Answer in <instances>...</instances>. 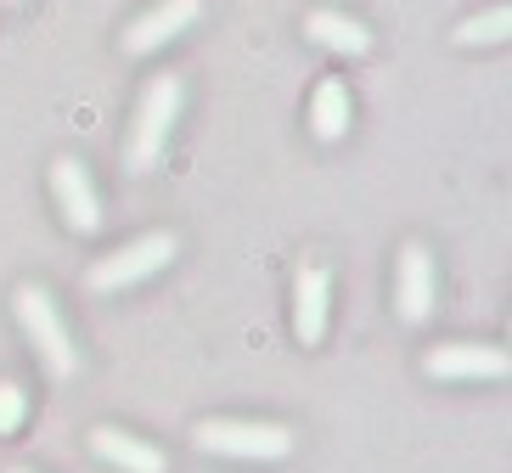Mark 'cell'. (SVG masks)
<instances>
[{
  "label": "cell",
  "instance_id": "obj_13",
  "mask_svg": "<svg viewBox=\"0 0 512 473\" xmlns=\"http://www.w3.org/2000/svg\"><path fill=\"white\" fill-rule=\"evenodd\" d=\"M507 34H512V12L496 6V12L467 17L462 29H456V46H507Z\"/></svg>",
  "mask_w": 512,
  "mask_h": 473
},
{
  "label": "cell",
  "instance_id": "obj_8",
  "mask_svg": "<svg viewBox=\"0 0 512 473\" xmlns=\"http://www.w3.org/2000/svg\"><path fill=\"white\" fill-rule=\"evenodd\" d=\"M327 321H332V271L327 265H299V276H293V338L304 350H316L327 338Z\"/></svg>",
  "mask_w": 512,
  "mask_h": 473
},
{
  "label": "cell",
  "instance_id": "obj_7",
  "mask_svg": "<svg viewBox=\"0 0 512 473\" xmlns=\"http://www.w3.org/2000/svg\"><path fill=\"white\" fill-rule=\"evenodd\" d=\"M434 293H439V271H434V254L422 243L400 248V265H394V316L406 327H422L434 316Z\"/></svg>",
  "mask_w": 512,
  "mask_h": 473
},
{
  "label": "cell",
  "instance_id": "obj_10",
  "mask_svg": "<svg viewBox=\"0 0 512 473\" xmlns=\"http://www.w3.org/2000/svg\"><path fill=\"white\" fill-rule=\"evenodd\" d=\"M304 40L332 57H366L372 51V29H366L361 17L338 12V6H316V12H304Z\"/></svg>",
  "mask_w": 512,
  "mask_h": 473
},
{
  "label": "cell",
  "instance_id": "obj_1",
  "mask_svg": "<svg viewBox=\"0 0 512 473\" xmlns=\"http://www.w3.org/2000/svg\"><path fill=\"white\" fill-rule=\"evenodd\" d=\"M181 113H186V79L181 74L147 79V91H141V102H136V119H130V130H124V169H130V175L158 169L164 147L175 141Z\"/></svg>",
  "mask_w": 512,
  "mask_h": 473
},
{
  "label": "cell",
  "instance_id": "obj_15",
  "mask_svg": "<svg viewBox=\"0 0 512 473\" xmlns=\"http://www.w3.org/2000/svg\"><path fill=\"white\" fill-rule=\"evenodd\" d=\"M12 473H29V468H12Z\"/></svg>",
  "mask_w": 512,
  "mask_h": 473
},
{
  "label": "cell",
  "instance_id": "obj_9",
  "mask_svg": "<svg viewBox=\"0 0 512 473\" xmlns=\"http://www.w3.org/2000/svg\"><path fill=\"white\" fill-rule=\"evenodd\" d=\"M51 198H57L68 231L91 237V231L102 226V198H96V181L85 175L79 158H57V164H51Z\"/></svg>",
  "mask_w": 512,
  "mask_h": 473
},
{
  "label": "cell",
  "instance_id": "obj_5",
  "mask_svg": "<svg viewBox=\"0 0 512 473\" xmlns=\"http://www.w3.org/2000/svg\"><path fill=\"white\" fill-rule=\"evenodd\" d=\"M422 372L439 383H501L512 372V355L501 344H439L422 355Z\"/></svg>",
  "mask_w": 512,
  "mask_h": 473
},
{
  "label": "cell",
  "instance_id": "obj_3",
  "mask_svg": "<svg viewBox=\"0 0 512 473\" xmlns=\"http://www.w3.org/2000/svg\"><path fill=\"white\" fill-rule=\"evenodd\" d=\"M197 451L231 462H282L293 451V428L287 423H259V417H203L192 428Z\"/></svg>",
  "mask_w": 512,
  "mask_h": 473
},
{
  "label": "cell",
  "instance_id": "obj_2",
  "mask_svg": "<svg viewBox=\"0 0 512 473\" xmlns=\"http://www.w3.org/2000/svg\"><path fill=\"white\" fill-rule=\"evenodd\" d=\"M12 316H17V327H23V338H29V350L46 361L51 378H74V372H79L74 333H68L57 299H51L40 282H23V288L12 293Z\"/></svg>",
  "mask_w": 512,
  "mask_h": 473
},
{
  "label": "cell",
  "instance_id": "obj_12",
  "mask_svg": "<svg viewBox=\"0 0 512 473\" xmlns=\"http://www.w3.org/2000/svg\"><path fill=\"white\" fill-rule=\"evenodd\" d=\"M349 124H355V96H349L344 79H321L310 91V136L316 141H344Z\"/></svg>",
  "mask_w": 512,
  "mask_h": 473
},
{
  "label": "cell",
  "instance_id": "obj_11",
  "mask_svg": "<svg viewBox=\"0 0 512 473\" xmlns=\"http://www.w3.org/2000/svg\"><path fill=\"white\" fill-rule=\"evenodd\" d=\"M91 451L119 473H164L169 468V457L158 445H147L141 434H124V428H113V423L91 428Z\"/></svg>",
  "mask_w": 512,
  "mask_h": 473
},
{
  "label": "cell",
  "instance_id": "obj_6",
  "mask_svg": "<svg viewBox=\"0 0 512 473\" xmlns=\"http://www.w3.org/2000/svg\"><path fill=\"white\" fill-rule=\"evenodd\" d=\"M197 17H203V0H152L147 12L124 29V57H152V51H164L169 40H181L192 29Z\"/></svg>",
  "mask_w": 512,
  "mask_h": 473
},
{
  "label": "cell",
  "instance_id": "obj_14",
  "mask_svg": "<svg viewBox=\"0 0 512 473\" xmlns=\"http://www.w3.org/2000/svg\"><path fill=\"white\" fill-rule=\"evenodd\" d=\"M23 423H29V395H23V383H0V440H12Z\"/></svg>",
  "mask_w": 512,
  "mask_h": 473
},
{
  "label": "cell",
  "instance_id": "obj_4",
  "mask_svg": "<svg viewBox=\"0 0 512 473\" xmlns=\"http://www.w3.org/2000/svg\"><path fill=\"white\" fill-rule=\"evenodd\" d=\"M175 254H181L175 231H147V237H136V243H124V248H113V254H102V260L85 271V288H91L96 299H107V293H130V288H141L147 276L164 271Z\"/></svg>",
  "mask_w": 512,
  "mask_h": 473
},
{
  "label": "cell",
  "instance_id": "obj_16",
  "mask_svg": "<svg viewBox=\"0 0 512 473\" xmlns=\"http://www.w3.org/2000/svg\"><path fill=\"white\" fill-rule=\"evenodd\" d=\"M6 6H17V0H6Z\"/></svg>",
  "mask_w": 512,
  "mask_h": 473
}]
</instances>
